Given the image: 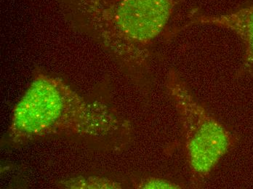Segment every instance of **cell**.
Instances as JSON below:
<instances>
[{
	"label": "cell",
	"mask_w": 253,
	"mask_h": 189,
	"mask_svg": "<svg viewBox=\"0 0 253 189\" xmlns=\"http://www.w3.org/2000/svg\"><path fill=\"white\" fill-rule=\"evenodd\" d=\"M187 0H57L69 25L90 38L132 80L151 77L154 43Z\"/></svg>",
	"instance_id": "1"
},
{
	"label": "cell",
	"mask_w": 253,
	"mask_h": 189,
	"mask_svg": "<svg viewBox=\"0 0 253 189\" xmlns=\"http://www.w3.org/2000/svg\"><path fill=\"white\" fill-rule=\"evenodd\" d=\"M132 132V123L112 107L87 101L61 78L37 70L14 107L7 135L15 145L52 137H78L111 140L123 148Z\"/></svg>",
	"instance_id": "2"
},
{
	"label": "cell",
	"mask_w": 253,
	"mask_h": 189,
	"mask_svg": "<svg viewBox=\"0 0 253 189\" xmlns=\"http://www.w3.org/2000/svg\"><path fill=\"white\" fill-rule=\"evenodd\" d=\"M165 89L181 127L190 185L199 188L237 145L239 138L197 99L176 69L168 71Z\"/></svg>",
	"instance_id": "3"
},
{
	"label": "cell",
	"mask_w": 253,
	"mask_h": 189,
	"mask_svg": "<svg viewBox=\"0 0 253 189\" xmlns=\"http://www.w3.org/2000/svg\"><path fill=\"white\" fill-rule=\"evenodd\" d=\"M189 19L180 30L195 25H211L235 34L245 46L242 65L237 76L242 77L253 74V4L221 15H205L193 12Z\"/></svg>",
	"instance_id": "4"
},
{
	"label": "cell",
	"mask_w": 253,
	"mask_h": 189,
	"mask_svg": "<svg viewBox=\"0 0 253 189\" xmlns=\"http://www.w3.org/2000/svg\"><path fill=\"white\" fill-rule=\"evenodd\" d=\"M57 187L69 189H121V183L101 176H76L61 180Z\"/></svg>",
	"instance_id": "5"
},
{
	"label": "cell",
	"mask_w": 253,
	"mask_h": 189,
	"mask_svg": "<svg viewBox=\"0 0 253 189\" xmlns=\"http://www.w3.org/2000/svg\"><path fill=\"white\" fill-rule=\"evenodd\" d=\"M132 187L138 189H180L186 187L181 184L157 177H146L132 180Z\"/></svg>",
	"instance_id": "6"
}]
</instances>
